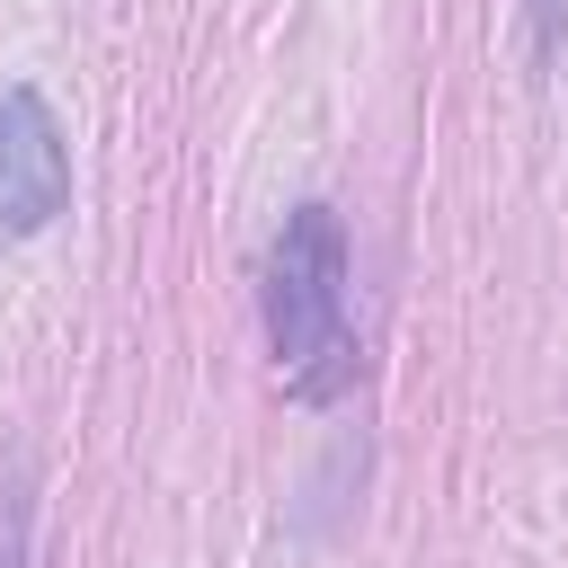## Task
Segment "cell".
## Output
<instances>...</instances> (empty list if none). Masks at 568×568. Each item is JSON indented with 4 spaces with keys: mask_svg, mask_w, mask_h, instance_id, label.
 <instances>
[{
    "mask_svg": "<svg viewBox=\"0 0 568 568\" xmlns=\"http://www.w3.org/2000/svg\"><path fill=\"white\" fill-rule=\"evenodd\" d=\"M266 346L302 399H328L346 382V231L328 204L284 213L266 248Z\"/></svg>",
    "mask_w": 568,
    "mask_h": 568,
    "instance_id": "obj_1",
    "label": "cell"
},
{
    "mask_svg": "<svg viewBox=\"0 0 568 568\" xmlns=\"http://www.w3.org/2000/svg\"><path fill=\"white\" fill-rule=\"evenodd\" d=\"M71 204V142L36 89H0V240H36Z\"/></svg>",
    "mask_w": 568,
    "mask_h": 568,
    "instance_id": "obj_2",
    "label": "cell"
},
{
    "mask_svg": "<svg viewBox=\"0 0 568 568\" xmlns=\"http://www.w3.org/2000/svg\"><path fill=\"white\" fill-rule=\"evenodd\" d=\"M0 568H27V497L0 488Z\"/></svg>",
    "mask_w": 568,
    "mask_h": 568,
    "instance_id": "obj_3",
    "label": "cell"
}]
</instances>
